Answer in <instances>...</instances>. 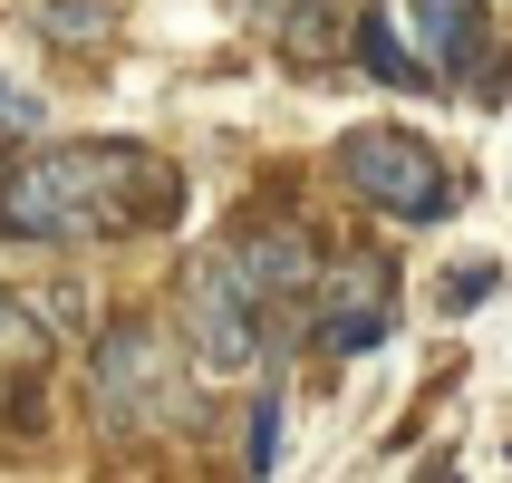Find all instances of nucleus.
<instances>
[{"label": "nucleus", "mask_w": 512, "mask_h": 483, "mask_svg": "<svg viewBox=\"0 0 512 483\" xmlns=\"http://www.w3.org/2000/svg\"><path fill=\"white\" fill-rule=\"evenodd\" d=\"M397 329V290H387V261H319L310 281V339L329 358H358Z\"/></svg>", "instance_id": "4"}, {"label": "nucleus", "mask_w": 512, "mask_h": 483, "mask_svg": "<svg viewBox=\"0 0 512 483\" xmlns=\"http://www.w3.org/2000/svg\"><path fill=\"white\" fill-rule=\"evenodd\" d=\"M358 68H368L377 87H406V97L435 87V68H416V58L397 49V29H387V20H358Z\"/></svg>", "instance_id": "8"}, {"label": "nucleus", "mask_w": 512, "mask_h": 483, "mask_svg": "<svg viewBox=\"0 0 512 483\" xmlns=\"http://www.w3.org/2000/svg\"><path fill=\"white\" fill-rule=\"evenodd\" d=\"M271 464H281V397L261 387V397H252V483L271 474Z\"/></svg>", "instance_id": "11"}, {"label": "nucleus", "mask_w": 512, "mask_h": 483, "mask_svg": "<svg viewBox=\"0 0 512 483\" xmlns=\"http://www.w3.org/2000/svg\"><path fill=\"white\" fill-rule=\"evenodd\" d=\"M445 483H455V474H445Z\"/></svg>", "instance_id": "14"}, {"label": "nucleus", "mask_w": 512, "mask_h": 483, "mask_svg": "<svg viewBox=\"0 0 512 483\" xmlns=\"http://www.w3.org/2000/svg\"><path fill=\"white\" fill-rule=\"evenodd\" d=\"M339 174L377 213H397V223H445V213H455V184L435 165V145L406 136V126H358V136L339 145Z\"/></svg>", "instance_id": "3"}, {"label": "nucleus", "mask_w": 512, "mask_h": 483, "mask_svg": "<svg viewBox=\"0 0 512 483\" xmlns=\"http://www.w3.org/2000/svg\"><path fill=\"white\" fill-rule=\"evenodd\" d=\"M39 29H49V39H107L116 10H107V0H49V10H39Z\"/></svg>", "instance_id": "10"}, {"label": "nucleus", "mask_w": 512, "mask_h": 483, "mask_svg": "<svg viewBox=\"0 0 512 483\" xmlns=\"http://www.w3.org/2000/svg\"><path fill=\"white\" fill-rule=\"evenodd\" d=\"M0 126H39V97H29V87H10V78H0Z\"/></svg>", "instance_id": "13"}, {"label": "nucleus", "mask_w": 512, "mask_h": 483, "mask_svg": "<svg viewBox=\"0 0 512 483\" xmlns=\"http://www.w3.org/2000/svg\"><path fill=\"white\" fill-rule=\"evenodd\" d=\"M184 329H194V358H203V377H242V368L261 358L252 300H242V281L223 271V252H203L194 271H184Z\"/></svg>", "instance_id": "5"}, {"label": "nucleus", "mask_w": 512, "mask_h": 483, "mask_svg": "<svg viewBox=\"0 0 512 483\" xmlns=\"http://www.w3.org/2000/svg\"><path fill=\"white\" fill-rule=\"evenodd\" d=\"M493 281H503L493 261H464L455 281H445V310H484V300H493Z\"/></svg>", "instance_id": "12"}, {"label": "nucleus", "mask_w": 512, "mask_h": 483, "mask_svg": "<svg viewBox=\"0 0 512 483\" xmlns=\"http://www.w3.org/2000/svg\"><path fill=\"white\" fill-rule=\"evenodd\" d=\"M223 271L242 281V300H300V290L319 281V242L300 223H261V232H232L223 242Z\"/></svg>", "instance_id": "6"}, {"label": "nucleus", "mask_w": 512, "mask_h": 483, "mask_svg": "<svg viewBox=\"0 0 512 483\" xmlns=\"http://www.w3.org/2000/svg\"><path fill=\"white\" fill-rule=\"evenodd\" d=\"M406 20L426 39V58L445 78H474V58H484V0H406Z\"/></svg>", "instance_id": "7"}, {"label": "nucleus", "mask_w": 512, "mask_h": 483, "mask_svg": "<svg viewBox=\"0 0 512 483\" xmlns=\"http://www.w3.org/2000/svg\"><path fill=\"white\" fill-rule=\"evenodd\" d=\"M87 397L116 435H165V426H194L203 406L184 387V358L165 348L155 319H116L97 329V358H87Z\"/></svg>", "instance_id": "2"}, {"label": "nucleus", "mask_w": 512, "mask_h": 483, "mask_svg": "<svg viewBox=\"0 0 512 483\" xmlns=\"http://www.w3.org/2000/svg\"><path fill=\"white\" fill-rule=\"evenodd\" d=\"M184 174L136 136H97V145H39L0 174V232L10 242H107V232L174 223Z\"/></svg>", "instance_id": "1"}, {"label": "nucleus", "mask_w": 512, "mask_h": 483, "mask_svg": "<svg viewBox=\"0 0 512 483\" xmlns=\"http://www.w3.org/2000/svg\"><path fill=\"white\" fill-rule=\"evenodd\" d=\"M0 358H20V368H49V329H39V319L10 300V290H0Z\"/></svg>", "instance_id": "9"}]
</instances>
